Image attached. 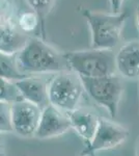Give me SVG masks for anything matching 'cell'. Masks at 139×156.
<instances>
[{
  "mask_svg": "<svg viewBox=\"0 0 139 156\" xmlns=\"http://www.w3.org/2000/svg\"><path fill=\"white\" fill-rule=\"evenodd\" d=\"M18 66L25 75L48 74L70 70L64 54L40 37H29L17 53Z\"/></svg>",
  "mask_w": 139,
  "mask_h": 156,
  "instance_id": "1",
  "label": "cell"
},
{
  "mask_svg": "<svg viewBox=\"0 0 139 156\" xmlns=\"http://www.w3.org/2000/svg\"><path fill=\"white\" fill-rule=\"evenodd\" d=\"M81 14L86 20L92 36V48L112 50L122 39L127 12H96L83 7Z\"/></svg>",
  "mask_w": 139,
  "mask_h": 156,
  "instance_id": "2",
  "label": "cell"
},
{
  "mask_svg": "<svg viewBox=\"0 0 139 156\" xmlns=\"http://www.w3.org/2000/svg\"><path fill=\"white\" fill-rule=\"evenodd\" d=\"M70 70L80 77L93 78L115 74V55L112 50L87 49L64 53Z\"/></svg>",
  "mask_w": 139,
  "mask_h": 156,
  "instance_id": "3",
  "label": "cell"
},
{
  "mask_svg": "<svg viewBox=\"0 0 139 156\" xmlns=\"http://www.w3.org/2000/svg\"><path fill=\"white\" fill-rule=\"evenodd\" d=\"M84 92L81 78L72 70L55 73L48 82L50 104L64 112L79 108Z\"/></svg>",
  "mask_w": 139,
  "mask_h": 156,
  "instance_id": "4",
  "label": "cell"
},
{
  "mask_svg": "<svg viewBox=\"0 0 139 156\" xmlns=\"http://www.w3.org/2000/svg\"><path fill=\"white\" fill-rule=\"evenodd\" d=\"M84 90L98 105L105 108L111 118H115L123 93V83L116 74L101 77H80Z\"/></svg>",
  "mask_w": 139,
  "mask_h": 156,
  "instance_id": "5",
  "label": "cell"
},
{
  "mask_svg": "<svg viewBox=\"0 0 139 156\" xmlns=\"http://www.w3.org/2000/svg\"><path fill=\"white\" fill-rule=\"evenodd\" d=\"M28 39V36L20 29L14 17L11 0H0V51L17 54Z\"/></svg>",
  "mask_w": 139,
  "mask_h": 156,
  "instance_id": "6",
  "label": "cell"
},
{
  "mask_svg": "<svg viewBox=\"0 0 139 156\" xmlns=\"http://www.w3.org/2000/svg\"><path fill=\"white\" fill-rule=\"evenodd\" d=\"M129 130L112 121L100 119L92 140L82 152V155L92 156L103 150H110L122 145L129 137Z\"/></svg>",
  "mask_w": 139,
  "mask_h": 156,
  "instance_id": "7",
  "label": "cell"
},
{
  "mask_svg": "<svg viewBox=\"0 0 139 156\" xmlns=\"http://www.w3.org/2000/svg\"><path fill=\"white\" fill-rule=\"evenodd\" d=\"M42 108L24 99L12 103V132L23 137L34 136L42 115Z\"/></svg>",
  "mask_w": 139,
  "mask_h": 156,
  "instance_id": "8",
  "label": "cell"
},
{
  "mask_svg": "<svg viewBox=\"0 0 139 156\" xmlns=\"http://www.w3.org/2000/svg\"><path fill=\"white\" fill-rule=\"evenodd\" d=\"M70 129H72V127L69 115H64V112L58 109L52 104H49L43 108L34 136L41 140H47L62 135Z\"/></svg>",
  "mask_w": 139,
  "mask_h": 156,
  "instance_id": "9",
  "label": "cell"
},
{
  "mask_svg": "<svg viewBox=\"0 0 139 156\" xmlns=\"http://www.w3.org/2000/svg\"><path fill=\"white\" fill-rule=\"evenodd\" d=\"M22 99L33 103L43 109L50 104L48 82L43 78L29 75L14 81Z\"/></svg>",
  "mask_w": 139,
  "mask_h": 156,
  "instance_id": "10",
  "label": "cell"
},
{
  "mask_svg": "<svg viewBox=\"0 0 139 156\" xmlns=\"http://www.w3.org/2000/svg\"><path fill=\"white\" fill-rule=\"evenodd\" d=\"M116 71L128 79L139 78V41L134 40L123 45L115 54Z\"/></svg>",
  "mask_w": 139,
  "mask_h": 156,
  "instance_id": "11",
  "label": "cell"
},
{
  "mask_svg": "<svg viewBox=\"0 0 139 156\" xmlns=\"http://www.w3.org/2000/svg\"><path fill=\"white\" fill-rule=\"evenodd\" d=\"M68 115L72 129L88 144L97 131L100 118H98L93 112L82 108H77L68 112Z\"/></svg>",
  "mask_w": 139,
  "mask_h": 156,
  "instance_id": "12",
  "label": "cell"
},
{
  "mask_svg": "<svg viewBox=\"0 0 139 156\" xmlns=\"http://www.w3.org/2000/svg\"><path fill=\"white\" fill-rule=\"evenodd\" d=\"M26 76L29 75H25L18 66L17 54L0 51V77L14 82Z\"/></svg>",
  "mask_w": 139,
  "mask_h": 156,
  "instance_id": "13",
  "label": "cell"
},
{
  "mask_svg": "<svg viewBox=\"0 0 139 156\" xmlns=\"http://www.w3.org/2000/svg\"><path fill=\"white\" fill-rule=\"evenodd\" d=\"M18 25L20 29L28 36L29 34L35 31L37 28H40V25H42L40 17L33 11L23 12L17 19Z\"/></svg>",
  "mask_w": 139,
  "mask_h": 156,
  "instance_id": "14",
  "label": "cell"
},
{
  "mask_svg": "<svg viewBox=\"0 0 139 156\" xmlns=\"http://www.w3.org/2000/svg\"><path fill=\"white\" fill-rule=\"evenodd\" d=\"M26 2L31 11H33L40 17L43 29H44L45 20L52 11L55 0H26Z\"/></svg>",
  "mask_w": 139,
  "mask_h": 156,
  "instance_id": "15",
  "label": "cell"
},
{
  "mask_svg": "<svg viewBox=\"0 0 139 156\" xmlns=\"http://www.w3.org/2000/svg\"><path fill=\"white\" fill-rule=\"evenodd\" d=\"M20 99H22V97L14 82L0 77V101L14 103Z\"/></svg>",
  "mask_w": 139,
  "mask_h": 156,
  "instance_id": "16",
  "label": "cell"
},
{
  "mask_svg": "<svg viewBox=\"0 0 139 156\" xmlns=\"http://www.w3.org/2000/svg\"><path fill=\"white\" fill-rule=\"evenodd\" d=\"M12 132V103L0 101V133Z\"/></svg>",
  "mask_w": 139,
  "mask_h": 156,
  "instance_id": "17",
  "label": "cell"
},
{
  "mask_svg": "<svg viewBox=\"0 0 139 156\" xmlns=\"http://www.w3.org/2000/svg\"><path fill=\"white\" fill-rule=\"evenodd\" d=\"M109 6L111 9V12H122L123 4L125 0H108Z\"/></svg>",
  "mask_w": 139,
  "mask_h": 156,
  "instance_id": "18",
  "label": "cell"
},
{
  "mask_svg": "<svg viewBox=\"0 0 139 156\" xmlns=\"http://www.w3.org/2000/svg\"><path fill=\"white\" fill-rule=\"evenodd\" d=\"M136 22H137V28L139 30V5L136 9Z\"/></svg>",
  "mask_w": 139,
  "mask_h": 156,
  "instance_id": "19",
  "label": "cell"
},
{
  "mask_svg": "<svg viewBox=\"0 0 139 156\" xmlns=\"http://www.w3.org/2000/svg\"><path fill=\"white\" fill-rule=\"evenodd\" d=\"M136 156H139V137L136 143Z\"/></svg>",
  "mask_w": 139,
  "mask_h": 156,
  "instance_id": "20",
  "label": "cell"
},
{
  "mask_svg": "<svg viewBox=\"0 0 139 156\" xmlns=\"http://www.w3.org/2000/svg\"><path fill=\"white\" fill-rule=\"evenodd\" d=\"M0 156H5L4 155V152H3V149H2L1 144H0Z\"/></svg>",
  "mask_w": 139,
  "mask_h": 156,
  "instance_id": "21",
  "label": "cell"
},
{
  "mask_svg": "<svg viewBox=\"0 0 139 156\" xmlns=\"http://www.w3.org/2000/svg\"><path fill=\"white\" fill-rule=\"evenodd\" d=\"M82 156H89V155H82Z\"/></svg>",
  "mask_w": 139,
  "mask_h": 156,
  "instance_id": "22",
  "label": "cell"
}]
</instances>
